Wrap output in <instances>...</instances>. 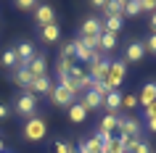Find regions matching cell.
<instances>
[{
	"label": "cell",
	"instance_id": "1",
	"mask_svg": "<svg viewBox=\"0 0 156 153\" xmlns=\"http://www.w3.org/2000/svg\"><path fill=\"white\" fill-rule=\"evenodd\" d=\"M127 77V64H124L122 58H116V61H108V69H106V77H103V85L108 90H119V85L124 82Z\"/></svg>",
	"mask_w": 156,
	"mask_h": 153
},
{
	"label": "cell",
	"instance_id": "2",
	"mask_svg": "<svg viewBox=\"0 0 156 153\" xmlns=\"http://www.w3.org/2000/svg\"><path fill=\"white\" fill-rule=\"evenodd\" d=\"M45 132H48V124H45L42 116H32V119L24 121V137L29 143H40L45 137Z\"/></svg>",
	"mask_w": 156,
	"mask_h": 153
},
{
	"label": "cell",
	"instance_id": "3",
	"mask_svg": "<svg viewBox=\"0 0 156 153\" xmlns=\"http://www.w3.org/2000/svg\"><path fill=\"white\" fill-rule=\"evenodd\" d=\"M13 111H16L19 116H24V119H32V116H37V95H32V92H21V95L16 98Z\"/></svg>",
	"mask_w": 156,
	"mask_h": 153
},
{
	"label": "cell",
	"instance_id": "4",
	"mask_svg": "<svg viewBox=\"0 0 156 153\" xmlns=\"http://www.w3.org/2000/svg\"><path fill=\"white\" fill-rule=\"evenodd\" d=\"M48 98L53 100V106H66V108H69L72 103H77V98H74L69 90H64L61 85H53L50 92H48Z\"/></svg>",
	"mask_w": 156,
	"mask_h": 153
},
{
	"label": "cell",
	"instance_id": "5",
	"mask_svg": "<svg viewBox=\"0 0 156 153\" xmlns=\"http://www.w3.org/2000/svg\"><path fill=\"white\" fill-rule=\"evenodd\" d=\"M143 56H146V45L143 42H138V40H132V42H127V48H124V64H140L143 61Z\"/></svg>",
	"mask_w": 156,
	"mask_h": 153
},
{
	"label": "cell",
	"instance_id": "6",
	"mask_svg": "<svg viewBox=\"0 0 156 153\" xmlns=\"http://www.w3.org/2000/svg\"><path fill=\"white\" fill-rule=\"evenodd\" d=\"M101 32H103V24H101V19H95V16H87L80 24V37H101Z\"/></svg>",
	"mask_w": 156,
	"mask_h": 153
},
{
	"label": "cell",
	"instance_id": "7",
	"mask_svg": "<svg viewBox=\"0 0 156 153\" xmlns=\"http://www.w3.org/2000/svg\"><path fill=\"white\" fill-rule=\"evenodd\" d=\"M34 21H37V26L53 24V21H56V11H53V5H45V3H40V5L34 8Z\"/></svg>",
	"mask_w": 156,
	"mask_h": 153
},
{
	"label": "cell",
	"instance_id": "8",
	"mask_svg": "<svg viewBox=\"0 0 156 153\" xmlns=\"http://www.w3.org/2000/svg\"><path fill=\"white\" fill-rule=\"evenodd\" d=\"M29 71H32V79H40V77H48V58L42 56V53H37V56L29 61Z\"/></svg>",
	"mask_w": 156,
	"mask_h": 153
},
{
	"label": "cell",
	"instance_id": "9",
	"mask_svg": "<svg viewBox=\"0 0 156 153\" xmlns=\"http://www.w3.org/2000/svg\"><path fill=\"white\" fill-rule=\"evenodd\" d=\"M72 45H74V56H77V64H90V61H93V53H95V50L87 48V45H85L80 37H74Z\"/></svg>",
	"mask_w": 156,
	"mask_h": 153
},
{
	"label": "cell",
	"instance_id": "10",
	"mask_svg": "<svg viewBox=\"0 0 156 153\" xmlns=\"http://www.w3.org/2000/svg\"><path fill=\"white\" fill-rule=\"evenodd\" d=\"M119 121L122 116H116V113H106L98 124V132H106V135H119Z\"/></svg>",
	"mask_w": 156,
	"mask_h": 153
},
{
	"label": "cell",
	"instance_id": "11",
	"mask_svg": "<svg viewBox=\"0 0 156 153\" xmlns=\"http://www.w3.org/2000/svg\"><path fill=\"white\" fill-rule=\"evenodd\" d=\"M13 74H16V85H21L24 92H29V87H32V71H29V66L19 64L16 69H13Z\"/></svg>",
	"mask_w": 156,
	"mask_h": 153
},
{
	"label": "cell",
	"instance_id": "12",
	"mask_svg": "<svg viewBox=\"0 0 156 153\" xmlns=\"http://www.w3.org/2000/svg\"><path fill=\"white\" fill-rule=\"evenodd\" d=\"M119 135H135V137H140V121L135 119V116H124V119L119 121Z\"/></svg>",
	"mask_w": 156,
	"mask_h": 153
},
{
	"label": "cell",
	"instance_id": "13",
	"mask_svg": "<svg viewBox=\"0 0 156 153\" xmlns=\"http://www.w3.org/2000/svg\"><path fill=\"white\" fill-rule=\"evenodd\" d=\"M40 37H42L45 42H48V45H53V42H58V40H61V26H58L56 21H53V24L40 26Z\"/></svg>",
	"mask_w": 156,
	"mask_h": 153
},
{
	"label": "cell",
	"instance_id": "14",
	"mask_svg": "<svg viewBox=\"0 0 156 153\" xmlns=\"http://www.w3.org/2000/svg\"><path fill=\"white\" fill-rule=\"evenodd\" d=\"M16 58H19V64H29V61H32L34 56H37V53H34V45L32 42H19L16 48Z\"/></svg>",
	"mask_w": 156,
	"mask_h": 153
},
{
	"label": "cell",
	"instance_id": "15",
	"mask_svg": "<svg viewBox=\"0 0 156 153\" xmlns=\"http://www.w3.org/2000/svg\"><path fill=\"white\" fill-rule=\"evenodd\" d=\"M154 100H156V82H146L143 90H140V95H138V106L146 108V106L154 103Z\"/></svg>",
	"mask_w": 156,
	"mask_h": 153
},
{
	"label": "cell",
	"instance_id": "16",
	"mask_svg": "<svg viewBox=\"0 0 156 153\" xmlns=\"http://www.w3.org/2000/svg\"><path fill=\"white\" fill-rule=\"evenodd\" d=\"M50 87H53V79H50V74H48V77L32 79V87H29V92H32V95H48Z\"/></svg>",
	"mask_w": 156,
	"mask_h": 153
},
{
	"label": "cell",
	"instance_id": "17",
	"mask_svg": "<svg viewBox=\"0 0 156 153\" xmlns=\"http://www.w3.org/2000/svg\"><path fill=\"white\" fill-rule=\"evenodd\" d=\"M103 108H106V113H116L122 108V92H119V90L108 92V95L103 98Z\"/></svg>",
	"mask_w": 156,
	"mask_h": 153
},
{
	"label": "cell",
	"instance_id": "18",
	"mask_svg": "<svg viewBox=\"0 0 156 153\" xmlns=\"http://www.w3.org/2000/svg\"><path fill=\"white\" fill-rule=\"evenodd\" d=\"M114 48H116V34H111V32H101V37H98V50L106 56V53H111Z\"/></svg>",
	"mask_w": 156,
	"mask_h": 153
},
{
	"label": "cell",
	"instance_id": "19",
	"mask_svg": "<svg viewBox=\"0 0 156 153\" xmlns=\"http://www.w3.org/2000/svg\"><path fill=\"white\" fill-rule=\"evenodd\" d=\"M58 61H64L66 66H77V56H74V45H72V40L61 45V53H58Z\"/></svg>",
	"mask_w": 156,
	"mask_h": 153
},
{
	"label": "cell",
	"instance_id": "20",
	"mask_svg": "<svg viewBox=\"0 0 156 153\" xmlns=\"http://www.w3.org/2000/svg\"><path fill=\"white\" fill-rule=\"evenodd\" d=\"M80 103L85 106V111H93V108H103V98L95 95L93 90H87V92H85V98L80 100Z\"/></svg>",
	"mask_w": 156,
	"mask_h": 153
},
{
	"label": "cell",
	"instance_id": "21",
	"mask_svg": "<svg viewBox=\"0 0 156 153\" xmlns=\"http://www.w3.org/2000/svg\"><path fill=\"white\" fill-rule=\"evenodd\" d=\"M101 24H103V32L119 34V29L124 26V19H122V16H106L103 21H101Z\"/></svg>",
	"mask_w": 156,
	"mask_h": 153
},
{
	"label": "cell",
	"instance_id": "22",
	"mask_svg": "<svg viewBox=\"0 0 156 153\" xmlns=\"http://www.w3.org/2000/svg\"><path fill=\"white\" fill-rule=\"evenodd\" d=\"M69 119L74 121V124H82L85 119H87V111H85V106L77 100V103H72L69 106Z\"/></svg>",
	"mask_w": 156,
	"mask_h": 153
},
{
	"label": "cell",
	"instance_id": "23",
	"mask_svg": "<svg viewBox=\"0 0 156 153\" xmlns=\"http://www.w3.org/2000/svg\"><path fill=\"white\" fill-rule=\"evenodd\" d=\"M0 64L5 66V69H16V66H19L16 50H13V48H5V50H3V53H0Z\"/></svg>",
	"mask_w": 156,
	"mask_h": 153
},
{
	"label": "cell",
	"instance_id": "24",
	"mask_svg": "<svg viewBox=\"0 0 156 153\" xmlns=\"http://www.w3.org/2000/svg\"><path fill=\"white\" fill-rule=\"evenodd\" d=\"M124 3L127 0H108L106 3V16H122L124 19Z\"/></svg>",
	"mask_w": 156,
	"mask_h": 153
},
{
	"label": "cell",
	"instance_id": "25",
	"mask_svg": "<svg viewBox=\"0 0 156 153\" xmlns=\"http://www.w3.org/2000/svg\"><path fill=\"white\" fill-rule=\"evenodd\" d=\"M140 13V0H127L124 3V16H138Z\"/></svg>",
	"mask_w": 156,
	"mask_h": 153
},
{
	"label": "cell",
	"instance_id": "26",
	"mask_svg": "<svg viewBox=\"0 0 156 153\" xmlns=\"http://www.w3.org/2000/svg\"><path fill=\"white\" fill-rule=\"evenodd\" d=\"M127 153H154V148H151V145H148L146 140H138V143L132 145V148H130Z\"/></svg>",
	"mask_w": 156,
	"mask_h": 153
},
{
	"label": "cell",
	"instance_id": "27",
	"mask_svg": "<svg viewBox=\"0 0 156 153\" xmlns=\"http://www.w3.org/2000/svg\"><path fill=\"white\" fill-rule=\"evenodd\" d=\"M135 106H138V95H135V92L122 95V108H135Z\"/></svg>",
	"mask_w": 156,
	"mask_h": 153
},
{
	"label": "cell",
	"instance_id": "28",
	"mask_svg": "<svg viewBox=\"0 0 156 153\" xmlns=\"http://www.w3.org/2000/svg\"><path fill=\"white\" fill-rule=\"evenodd\" d=\"M40 5L37 0H16V8H21V11H34Z\"/></svg>",
	"mask_w": 156,
	"mask_h": 153
},
{
	"label": "cell",
	"instance_id": "29",
	"mask_svg": "<svg viewBox=\"0 0 156 153\" xmlns=\"http://www.w3.org/2000/svg\"><path fill=\"white\" fill-rule=\"evenodd\" d=\"M143 45H146V53H154V56H156V32L148 34V40L143 42Z\"/></svg>",
	"mask_w": 156,
	"mask_h": 153
},
{
	"label": "cell",
	"instance_id": "30",
	"mask_svg": "<svg viewBox=\"0 0 156 153\" xmlns=\"http://www.w3.org/2000/svg\"><path fill=\"white\" fill-rule=\"evenodd\" d=\"M69 148H72V145L66 143V140H56V143H53V153H69Z\"/></svg>",
	"mask_w": 156,
	"mask_h": 153
},
{
	"label": "cell",
	"instance_id": "31",
	"mask_svg": "<svg viewBox=\"0 0 156 153\" xmlns=\"http://www.w3.org/2000/svg\"><path fill=\"white\" fill-rule=\"evenodd\" d=\"M143 119H156V100H154V103H148L146 106V108H143Z\"/></svg>",
	"mask_w": 156,
	"mask_h": 153
},
{
	"label": "cell",
	"instance_id": "32",
	"mask_svg": "<svg viewBox=\"0 0 156 153\" xmlns=\"http://www.w3.org/2000/svg\"><path fill=\"white\" fill-rule=\"evenodd\" d=\"M140 11H148V13H156V0H140Z\"/></svg>",
	"mask_w": 156,
	"mask_h": 153
},
{
	"label": "cell",
	"instance_id": "33",
	"mask_svg": "<svg viewBox=\"0 0 156 153\" xmlns=\"http://www.w3.org/2000/svg\"><path fill=\"white\" fill-rule=\"evenodd\" d=\"M8 116H11V106L0 103V121H3V119H8Z\"/></svg>",
	"mask_w": 156,
	"mask_h": 153
},
{
	"label": "cell",
	"instance_id": "34",
	"mask_svg": "<svg viewBox=\"0 0 156 153\" xmlns=\"http://www.w3.org/2000/svg\"><path fill=\"white\" fill-rule=\"evenodd\" d=\"M106 3H108V0H93V8H98V11H106Z\"/></svg>",
	"mask_w": 156,
	"mask_h": 153
},
{
	"label": "cell",
	"instance_id": "35",
	"mask_svg": "<svg viewBox=\"0 0 156 153\" xmlns=\"http://www.w3.org/2000/svg\"><path fill=\"white\" fill-rule=\"evenodd\" d=\"M148 24H151V29L156 32V13H151V19H148Z\"/></svg>",
	"mask_w": 156,
	"mask_h": 153
},
{
	"label": "cell",
	"instance_id": "36",
	"mask_svg": "<svg viewBox=\"0 0 156 153\" xmlns=\"http://www.w3.org/2000/svg\"><path fill=\"white\" fill-rule=\"evenodd\" d=\"M146 124H148V129H151V132H156V119H148Z\"/></svg>",
	"mask_w": 156,
	"mask_h": 153
},
{
	"label": "cell",
	"instance_id": "37",
	"mask_svg": "<svg viewBox=\"0 0 156 153\" xmlns=\"http://www.w3.org/2000/svg\"><path fill=\"white\" fill-rule=\"evenodd\" d=\"M3 148H5V143H3V137H0V153H3Z\"/></svg>",
	"mask_w": 156,
	"mask_h": 153
},
{
	"label": "cell",
	"instance_id": "38",
	"mask_svg": "<svg viewBox=\"0 0 156 153\" xmlns=\"http://www.w3.org/2000/svg\"><path fill=\"white\" fill-rule=\"evenodd\" d=\"M69 153H80V151H77V148H74V145H72V148H69Z\"/></svg>",
	"mask_w": 156,
	"mask_h": 153
},
{
	"label": "cell",
	"instance_id": "39",
	"mask_svg": "<svg viewBox=\"0 0 156 153\" xmlns=\"http://www.w3.org/2000/svg\"><path fill=\"white\" fill-rule=\"evenodd\" d=\"M3 153H5V151H3Z\"/></svg>",
	"mask_w": 156,
	"mask_h": 153
}]
</instances>
